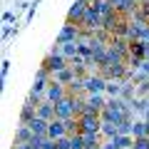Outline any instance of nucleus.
Instances as JSON below:
<instances>
[{"label": "nucleus", "mask_w": 149, "mask_h": 149, "mask_svg": "<svg viewBox=\"0 0 149 149\" xmlns=\"http://www.w3.org/2000/svg\"><path fill=\"white\" fill-rule=\"evenodd\" d=\"M47 137L52 139V142H57V139L67 137V127H65L62 119H55V122H50V127H47Z\"/></svg>", "instance_id": "8"}, {"label": "nucleus", "mask_w": 149, "mask_h": 149, "mask_svg": "<svg viewBox=\"0 0 149 149\" xmlns=\"http://www.w3.org/2000/svg\"><path fill=\"white\" fill-rule=\"evenodd\" d=\"M122 90H124V85L119 80H109L107 82V92H109L112 97H122Z\"/></svg>", "instance_id": "14"}, {"label": "nucleus", "mask_w": 149, "mask_h": 149, "mask_svg": "<svg viewBox=\"0 0 149 149\" xmlns=\"http://www.w3.org/2000/svg\"><path fill=\"white\" fill-rule=\"evenodd\" d=\"M67 67L65 65V57H62V52H57V55H50L47 60H45V65H42V70H47V72H62V70Z\"/></svg>", "instance_id": "7"}, {"label": "nucleus", "mask_w": 149, "mask_h": 149, "mask_svg": "<svg viewBox=\"0 0 149 149\" xmlns=\"http://www.w3.org/2000/svg\"><path fill=\"white\" fill-rule=\"evenodd\" d=\"M124 74H127V67H124V62H112L107 65L104 70H102V77L104 80H124Z\"/></svg>", "instance_id": "3"}, {"label": "nucleus", "mask_w": 149, "mask_h": 149, "mask_svg": "<svg viewBox=\"0 0 149 149\" xmlns=\"http://www.w3.org/2000/svg\"><path fill=\"white\" fill-rule=\"evenodd\" d=\"M27 127L32 129V134L35 137H47V127H50V122H45V119H40V117H35Z\"/></svg>", "instance_id": "11"}, {"label": "nucleus", "mask_w": 149, "mask_h": 149, "mask_svg": "<svg viewBox=\"0 0 149 149\" xmlns=\"http://www.w3.org/2000/svg\"><path fill=\"white\" fill-rule=\"evenodd\" d=\"M80 122V132H102V117L100 114H80L77 117Z\"/></svg>", "instance_id": "1"}, {"label": "nucleus", "mask_w": 149, "mask_h": 149, "mask_svg": "<svg viewBox=\"0 0 149 149\" xmlns=\"http://www.w3.org/2000/svg\"><path fill=\"white\" fill-rule=\"evenodd\" d=\"M80 35L82 30L77 25H72V22H67V25L62 27V32H60L57 37V45H67V42H80Z\"/></svg>", "instance_id": "2"}, {"label": "nucleus", "mask_w": 149, "mask_h": 149, "mask_svg": "<svg viewBox=\"0 0 149 149\" xmlns=\"http://www.w3.org/2000/svg\"><path fill=\"white\" fill-rule=\"evenodd\" d=\"M87 8H90V3H85V0H77V3L70 8V13H67V22H72V25H80L82 17H85V13H87Z\"/></svg>", "instance_id": "5"}, {"label": "nucleus", "mask_w": 149, "mask_h": 149, "mask_svg": "<svg viewBox=\"0 0 149 149\" xmlns=\"http://www.w3.org/2000/svg\"><path fill=\"white\" fill-rule=\"evenodd\" d=\"M74 80H77V74H74V70H72V67H65L62 72L55 74V82H60V85H65V82H70V85H72Z\"/></svg>", "instance_id": "13"}, {"label": "nucleus", "mask_w": 149, "mask_h": 149, "mask_svg": "<svg viewBox=\"0 0 149 149\" xmlns=\"http://www.w3.org/2000/svg\"><path fill=\"white\" fill-rule=\"evenodd\" d=\"M37 117L45 119V122H55V119H57V114H55V104H52V102H42V104L37 107Z\"/></svg>", "instance_id": "10"}, {"label": "nucleus", "mask_w": 149, "mask_h": 149, "mask_svg": "<svg viewBox=\"0 0 149 149\" xmlns=\"http://www.w3.org/2000/svg\"><path fill=\"white\" fill-rule=\"evenodd\" d=\"M85 90L90 92V95H102V92L107 90V80L102 77V74H97V77H87V80H85Z\"/></svg>", "instance_id": "6"}, {"label": "nucleus", "mask_w": 149, "mask_h": 149, "mask_svg": "<svg viewBox=\"0 0 149 149\" xmlns=\"http://www.w3.org/2000/svg\"><path fill=\"white\" fill-rule=\"evenodd\" d=\"M104 107H107V102L102 100V95H90V100L82 107V114H102Z\"/></svg>", "instance_id": "4"}, {"label": "nucleus", "mask_w": 149, "mask_h": 149, "mask_svg": "<svg viewBox=\"0 0 149 149\" xmlns=\"http://www.w3.org/2000/svg\"><path fill=\"white\" fill-rule=\"evenodd\" d=\"M132 134H134V139L149 137V132H147V122H137V124H134V129H132Z\"/></svg>", "instance_id": "16"}, {"label": "nucleus", "mask_w": 149, "mask_h": 149, "mask_svg": "<svg viewBox=\"0 0 149 149\" xmlns=\"http://www.w3.org/2000/svg\"><path fill=\"white\" fill-rule=\"evenodd\" d=\"M65 97H67V92H65V87L60 85V82H52V85L47 87V102L57 104V102H62Z\"/></svg>", "instance_id": "9"}, {"label": "nucleus", "mask_w": 149, "mask_h": 149, "mask_svg": "<svg viewBox=\"0 0 149 149\" xmlns=\"http://www.w3.org/2000/svg\"><path fill=\"white\" fill-rule=\"evenodd\" d=\"M45 80H47V70H40V72H37V80H35L32 92H37V95H40V92L45 90Z\"/></svg>", "instance_id": "15"}, {"label": "nucleus", "mask_w": 149, "mask_h": 149, "mask_svg": "<svg viewBox=\"0 0 149 149\" xmlns=\"http://www.w3.org/2000/svg\"><path fill=\"white\" fill-rule=\"evenodd\" d=\"M139 3H149V0H139Z\"/></svg>", "instance_id": "18"}, {"label": "nucleus", "mask_w": 149, "mask_h": 149, "mask_svg": "<svg viewBox=\"0 0 149 149\" xmlns=\"http://www.w3.org/2000/svg\"><path fill=\"white\" fill-rule=\"evenodd\" d=\"M132 129H134V124L129 122V119H124V122L119 124V134H129V132H132Z\"/></svg>", "instance_id": "17"}, {"label": "nucleus", "mask_w": 149, "mask_h": 149, "mask_svg": "<svg viewBox=\"0 0 149 149\" xmlns=\"http://www.w3.org/2000/svg\"><path fill=\"white\" fill-rule=\"evenodd\" d=\"M112 144H114V149H132L134 147V137H129V134H119V137L112 139Z\"/></svg>", "instance_id": "12"}]
</instances>
